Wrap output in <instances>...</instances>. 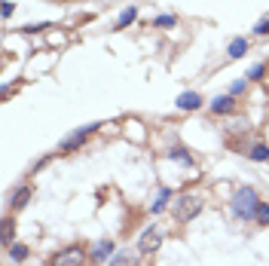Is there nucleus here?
Returning a JSON list of instances; mask_svg holds the SVG:
<instances>
[{
  "mask_svg": "<svg viewBox=\"0 0 269 266\" xmlns=\"http://www.w3.org/2000/svg\"><path fill=\"white\" fill-rule=\"evenodd\" d=\"M178 25V15L175 12H162L159 18H156V28H175Z\"/></svg>",
  "mask_w": 269,
  "mask_h": 266,
  "instance_id": "4468645a",
  "label": "nucleus"
},
{
  "mask_svg": "<svg viewBox=\"0 0 269 266\" xmlns=\"http://www.w3.org/2000/svg\"><path fill=\"white\" fill-rule=\"evenodd\" d=\"M86 263V251L83 248H64V251H58L55 257H52V263L49 266H83Z\"/></svg>",
  "mask_w": 269,
  "mask_h": 266,
  "instance_id": "20e7f679",
  "label": "nucleus"
},
{
  "mask_svg": "<svg viewBox=\"0 0 269 266\" xmlns=\"http://www.w3.org/2000/svg\"><path fill=\"white\" fill-rule=\"evenodd\" d=\"M9 257L12 260H25L28 257V248L25 245H9Z\"/></svg>",
  "mask_w": 269,
  "mask_h": 266,
  "instance_id": "dca6fc26",
  "label": "nucleus"
},
{
  "mask_svg": "<svg viewBox=\"0 0 269 266\" xmlns=\"http://www.w3.org/2000/svg\"><path fill=\"white\" fill-rule=\"evenodd\" d=\"M168 199H172V190H159V199L153 202V214H159V211L165 208V202H168Z\"/></svg>",
  "mask_w": 269,
  "mask_h": 266,
  "instance_id": "2eb2a0df",
  "label": "nucleus"
},
{
  "mask_svg": "<svg viewBox=\"0 0 269 266\" xmlns=\"http://www.w3.org/2000/svg\"><path fill=\"white\" fill-rule=\"evenodd\" d=\"M254 34H269V18H260V21L254 25Z\"/></svg>",
  "mask_w": 269,
  "mask_h": 266,
  "instance_id": "412c9836",
  "label": "nucleus"
},
{
  "mask_svg": "<svg viewBox=\"0 0 269 266\" xmlns=\"http://www.w3.org/2000/svg\"><path fill=\"white\" fill-rule=\"evenodd\" d=\"M162 239H165V230H162L159 224H150V227L141 233V239H138V251H141V254H153V251L162 245Z\"/></svg>",
  "mask_w": 269,
  "mask_h": 266,
  "instance_id": "7ed1b4c3",
  "label": "nucleus"
},
{
  "mask_svg": "<svg viewBox=\"0 0 269 266\" xmlns=\"http://www.w3.org/2000/svg\"><path fill=\"white\" fill-rule=\"evenodd\" d=\"M28 199H31V190H28V187L15 190V196H12V208H21V205H28Z\"/></svg>",
  "mask_w": 269,
  "mask_h": 266,
  "instance_id": "f8f14e48",
  "label": "nucleus"
},
{
  "mask_svg": "<svg viewBox=\"0 0 269 266\" xmlns=\"http://www.w3.org/2000/svg\"><path fill=\"white\" fill-rule=\"evenodd\" d=\"M110 266H138V257L129 254V251H119V254L110 257Z\"/></svg>",
  "mask_w": 269,
  "mask_h": 266,
  "instance_id": "1a4fd4ad",
  "label": "nucleus"
},
{
  "mask_svg": "<svg viewBox=\"0 0 269 266\" xmlns=\"http://www.w3.org/2000/svg\"><path fill=\"white\" fill-rule=\"evenodd\" d=\"M113 254V242H98L95 248H92V260H104V257H110Z\"/></svg>",
  "mask_w": 269,
  "mask_h": 266,
  "instance_id": "9d476101",
  "label": "nucleus"
},
{
  "mask_svg": "<svg viewBox=\"0 0 269 266\" xmlns=\"http://www.w3.org/2000/svg\"><path fill=\"white\" fill-rule=\"evenodd\" d=\"M257 224H263V227L269 224V205H263V202H260V208H257Z\"/></svg>",
  "mask_w": 269,
  "mask_h": 266,
  "instance_id": "6ab92c4d",
  "label": "nucleus"
},
{
  "mask_svg": "<svg viewBox=\"0 0 269 266\" xmlns=\"http://www.w3.org/2000/svg\"><path fill=\"white\" fill-rule=\"evenodd\" d=\"M245 89H248V80H236V83H233V86H230V95H233V98H236V95H242V92H245Z\"/></svg>",
  "mask_w": 269,
  "mask_h": 266,
  "instance_id": "f3484780",
  "label": "nucleus"
},
{
  "mask_svg": "<svg viewBox=\"0 0 269 266\" xmlns=\"http://www.w3.org/2000/svg\"><path fill=\"white\" fill-rule=\"evenodd\" d=\"M135 15H138V9H135V6H126V9L119 12V18H116V28H129V25L135 21Z\"/></svg>",
  "mask_w": 269,
  "mask_h": 266,
  "instance_id": "9b49d317",
  "label": "nucleus"
},
{
  "mask_svg": "<svg viewBox=\"0 0 269 266\" xmlns=\"http://www.w3.org/2000/svg\"><path fill=\"white\" fill-rule=\"evenodd\" d=\"M3 245H12V221H3Z\"/></svg>",
  "mask_w": 269,
  "mask_h": 266,
  "instance_id": "a211bd4d",
  "label": "nucleus"
},
{
  "mask_svg": "<svg viewBox=\"0 0 269 266\" xmlns=\"http://www.w3.org/2000/svg\"><path fill=\"white\" fill-rule=\"evenodd\" d=\"M263 74H266V67H263V64H254V67L248 70V80H260Z\"/></svg>",
  "mask_w": 269,
  "mask_h": 266,
  "instance_id": "aec40b11",
  "label": "nucleus"
},
{
  "mask_svg": "<svg viewBox=\"0 0 269 266\" xmlns=\"http://www.w3.org/2000/svg\"><path fill=\"white\" fill-rule=\"evenodd\" d=\"M245 52H248V40H245V37H236V40L230 43V49H227L230 58H242Z\"/></svg>",
  "mask_w": 269,
  "mask_h": 266,
  "instance_id": "0eeeda50",
  "label": "nucleus"
},
{
  "mask_svg": "<svg viewBox=\"0 0 269 266\" xmlns=\"http://www.w3.org/2000/svg\"><path fill=\"white\" fill-rule=\"evenodd\" d=\"M251 159L266 162V159H269V147H266V144H254V147H251Z\"/></svg>",
  "mask_w": 269,
  "mask_h": 266,
  "instance_id": "ddd939ff",
  "label": "nucleus"
},
{
  "mask_svg": "<svg viewBox=\"0 0 269 266\" xmlns=\"http://www.w3.org/2000/svg\"><path fill=\"white\" fill-rule=\"evenodd\" d=\"M0 12H3V18H9V15L15 12V3H9V0H3V6H0Z\"/></svg>",
  "mask_w": 269,
  "mask_h": 266,
  "instance_id": "4be33fe9",
  "label": "nucleus"
},
{
  "mask_svg": "<svg viewBox=\"0 0 269 266\" xmlns=\"http://www.w3.org/2000/svg\"><path fill=\"white\" fill-rule=\"evenodd\" d=\"M178 107L181 110H199L202 107V95L199 92H184V95H178Z\"/></svg>",
  "mask_w": 269,
  "mask_h": 266,
  "instance_id": "423d86ee",
  "label": "nucleus"
},
{
  "mask_svg": "<svg viewBox=\"0 0 269 266\" xmlns=\"http://www.w3.org/2000/svg\"><path fill=\"white\" fill-rule=\"evenodd\" d=\"M98 129V123H89V126H83V129H77L74 135H67L64 141H61V150H77V147H83V141L92 135Z\"/></svg>",
  "mask_w": 269,
  "mask_h": 266,
  "instance_id": "39448f33",
  "label": "nucleus"
},
{
  "mask_svg": "<svg viewBox=\"0 0 269 266\" xmlns=\"http://www.w3.org/2000/svg\"><path fill=\"white\" fill-rule=\"evenodd\" d=\"M211 110H214V113H230V110H233V95L214 98V101H211Z\"/></svg>",
  "mask_w": 269,
  "mask_h": 266,
  "instance_id": "6e6552de",
  "label": "nucleus"
},
{
  "mask_svg": "<svg viewBox=\"0 0 269 266\" xmlns=\"http://www.w3.org/2000/svg\"><path fill=\"white\" fill-rule=\"evenodd\" d=\"M199 211H202V199L193 196V193H184V196L178 199V205H175V221L187 224V221H193Z\"/></svg>",
  "mask_w": 269,
  "mask_h": 266,
  "instance_id": "f03ea898",
  "label": "nucleus"
},
{
  "mask_svg": "<svg viewBox=\"0 0 269 266\" xmlns=\"http://www.w3.org/2000/svg\"><path fill=\"white\" fill-rule=\"evenodd\" d=\"M257 208H260V202H257V193H254L251 187H242V190L233 196V214H236V217L251 221V217H257Z\"/></svg>",
  "mask_w": 269,
  "mask_h": 266,
  "instance_id": "f257e3e1",
  "label": "nucleus"
}]
</instances>
